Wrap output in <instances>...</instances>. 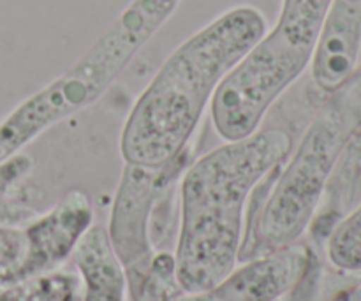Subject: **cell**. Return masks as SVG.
<instances>
[{
    "label": "cell",
    "instance_id": "1",
    "mask_svg": "<svg viewBox=\"0 0 361 301\" xmlns=\"http://www.w3.org/2000/svg\"><path fill=\"white\" fill-rule=\"evenodd\" d=\"M288 130L271 127L201 155L180 183V231L173 271L189 295H207L236 268L245 207L257 183L289 157Z\"/></svg>",
    "mask_w": 361,
    "mask_h": 301
},
{
    "label": "cell",
    "instance_id": "2",
    "mask_svg": "<svg viewBox=\"0 0 361 301\" xmlns=\"http://www.w3.org/2000/svg\"><path fill=\"white\" fill-rule=\"evenodd\" d=\"M268 32L257 7H231L190 35L155 73L120 134L127 164L164 166L180 157L229 70Z\"/></svg>",
    "mask_w": 361,
    "mask_h": 301
},
{
    "label": "cell",
    "instance_id": "3",
    "mask_svg": "<svg viewBox=\"0 0 361 301\" xmlns=\"http://www.w3.org/2000/svg\"><path fill=\"white\" fill-rule=\"evenodd\" d=\"M180 2L133 0L69 69L28 95L0 122V164L49 127L95 104Z\"/></svg>",
    "mask_w": 361,
    "mask_h": 301
},
{
    "label": "cell",
    "instance_id": "4",
    "mask_svg": "<svg viewBox=\"0 0 361 301\" xmlns=\"http://www.w3.org/2000/svg\"><path fill=\"white\" fill-rule=\"evenodd\" d=\"M330 4L282 0L277 25L229 70L212 97V123L222 140L238 141L261 129L268 109L312 60Z\"/></svg>",
    "mask_w": 361,
    "mask_h": 301
},
{
    "label": "cell",
    "instance_id": "5",
    "mask_svg": "<svg viewBox=\"0 0 361 301\" xmlns=\"http://www.w3.org/2000/svg\"><path fill=\"white\" fill-rule=\"evenodd\" d=\"M361 125V67L331 92L293 150L252 229L257 256L293 245L305 233L335 162Z\"/></svg>",
    "mask_w": 361,
    "mask_h": 301
},
{
    "label": "cell",
    "instance_id": "6",
    "mask_svg": "<svg viewBox=\"0 0 361 301\" xmlns=\"http://www.w3.org/2000/svg\"><path fill=\"white\" fill-rule=\"evenodd\" d=\"M182 157V155H180ZM180 157L164 166L127 164L116 189L109 219V240L130 281L133 295L152 268L150 215L176 171Z\"/></svg>",
    "mask_w": 361,
    "mask_h": 301
},
{
    "label": "cell",
    "instance_id": "7",
    "mask_svg": "<svg viewBox=\"0 0 361 301\" xmlns=\"http://www.w3.org/2000/svg\"><path fill=\"white\" fill-rule=\"evenodd\" d=\"M307 263L305 247L293 243L235 268L204 296L210 301H277L298 284Z\"/></svg>",
    "mask_w": 361,
    "mask_h": 301
},
{
    "label": "cell",
    "instance_id": "8",
    "mask_svg": "<svg viewBox=\"0 0 361 301\" xmlns=\"http://www.w3.org/2000/svg\"><path fill=\"white\" fill-rule=\"evenodd\" d=\"M361 44V0H331L324 16L312 63L314 83L337 90L356 69Z\"/></svg>",
    "mask_w": 361,
    "mask_h": 301
},
{
    "label": "cell",
    "instance_id": "9",
    "mask_svg": "<svg viewBox=\"0 0 361 301\" xmlns=\"http://www.w3.org/2000/svg\"><path fill=\"white\" fill-rule=\"evenodd\" d=\"M90 226L92 204L87 194L76 189L67 192L46 217L28 229V256L23 271L35 274L66 259Z\"/></svg>",
    "mask_w": 361,
    "mask_h": 301
},
{
    "label": "cell",
    "instance_id": "10",
    "mask_svg": "<svg viewBox=\"0 0 361 301\" xmlns=\"http://www.w3.org/2000/svg\"><path fill=\"white\" fill-rule=\"evenodd\" d=\"M71 254L83 277L85 301H123L127 275L113 249L108 229L90 226Z\"/></svg>",
    "mask_w": 361,
    "mask_h": 301
},
{
    "label": "cell",
    "instance_id": "11",
    "mask_svg": "<svg viewBox=\"0 0 361 301\" xmlns=\"http://www.w3.org/2000/svg\"><path fill=\"white\" fill-rule=\"evenodd\" d=\"M328 257L341 270H361V204L334 231L328 242Z\"/></svg>",
    "mask_w": 361,
    "mask_h": 301
}]
</instances>
